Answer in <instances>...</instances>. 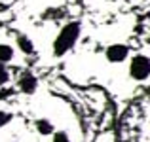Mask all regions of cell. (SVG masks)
<instances>
[{
	"instance_id": "6da1fadb",
	"label": "cell",
	"mask_w": 150,
	"mask_h": 142,
	"mask_svg": "<svg viewBox=\"0 0 150 142\" xmlns=\"http://www.w3.org/2000/svg\"><path fill=\"white\" fill-rule=\"evenodd\" d=\"M80 32H82V25L78 21L67 23L53 40V55L55 57H63V55L69 53L76 46L78 38H80Z\"/></svg>"
},
{
	"instance_id": "7a4b0ae2",
	"label": "cell",
	"mask_w": 150,
	"mask_h": 142,
	"mask_svg": "<svg viewBox=\"0 0 150 142\" xmlns=\"http://www.w3.org/2000/svg\"><path fill=\"white\" fill-rule=\"evenodd\" d=\"M129 76L137 82H144L150 78V57L146 55H133L129 61Z\"/></svg>"
},
{
	"instance_id": "3957f363",
	"label": "cell",
	"mask_w": 150,
	"mask_h": 142,
	"mask_svg": "<svg viewBox=\"0 0 150 142\" xmlns=\"http://www.w3.org/2000/svg\"><path fill=\"white\" fill-rule=\"evenodd\" d=\"M105 55L110 63H122L129 57V47L125 44H112V46L106 47Z\"/></svg>"
},
{
	"instance_id": "277c9868",
	"label": "cell",
	"mask_w": 150,
	"mask_h": 142,
	"mask_svg": "<svg viewBox=\"0 0 150 142\" xmlns=\"http://www.w3.org/2000/svg\"><path fill=\"white\" fill-rule=\"evenodd\" d=\"M36 87H38V80H36V76H34L33 72H23V74H21V78H19V89H21L23 93L30 95V93L36 91Z\"/></svg>"
},
{
	"instance_id": "5b68a950",
	"label": "cell",
	"mask_w": 150,
	"mask_h": 142,
	"mask_svg": "<svg viewBox=\"0 0 150 142\" xmlns=\"http://www.w3.org/2000/svg\"><path fill=\"white\" fill-rule=\"evenodd\" d=\"M17 47H19V51H23L25 55H30L34 51L33 40H30L29 36H25V34H19L17 36Z\"/></svg>"
},
{
	"instance_id": "8992f818",
	"label": "cell",
	"mask_w": 150,
	"mask_h": 142,
	"mask_svg": "<svg viewBox=\"0 0 150 142\" xmlns=\"http://www.w3.org/2000/svg\"><path fill=\"white\" fill-rule=\"evenodd\" d=\"M36 131L40 133V135H44V136H48V135H53V125H51V121L50 120H38L36 121Z\"/></svg>"
},
{
	"instance_id": "52a82bcc",
	"label": "cell",
	"mask_w": 150,
	"mask_h": 142,
	"mask_svg": "<svg viewBox=\"0 0 150 142\" xmlns=\"http://www.w3.org/2000/svg\"><path fill=\"white\" fill-rule=\"evenodd\" d=\"M13 59V47L8 46V44H0V63L6 65Z\"/></svg>"
},
{
	"instance_id": "ba28073f",
	"label": "cell",
	"mask_w": 150,
	"mask_h": 142,
	"mask_svg": "<svg viewBox=\"0 0 150 142\" xmlns=\"http://www.w3.org/2000/svg\"><path fill=\"white\" fill-rule=\"evenodd\" d=\"M51 142H72V140H70V136L65 131H55L51 135Z\"/></svg>"
},
{
	"instance_id": "9c48e42d",
	"label": "cell",
	"mask_w": 150,
	"mask_h": 142,
	"mask_svg": "<svg viewBox=\"0 0 150 142\" xmlns=\"http://www.w3.org/2000/svg\"><path fill=\"white\" fill-rule=\"evenodd\" d=\"M8 80H10V72H8L6 65H2V63H0V85L8 84Z\"/></svg>"
},
{
	"instance_id": "30bf717a",
	"label": "cell",
	"mask_w": 150,
	"mask_h": 142,
	"mask_svg": "<svg viewBox=\"0 0 150 142\" xmlns=\"http://www.w3.org/2000/svg\"><path fill=\"white\" fill-rule=\"evenodd\" d=\"M10 120H11V114L10 112H2V110H0V129H2L4 125L10 123Z\"/></svg>"
}]
</instances>
